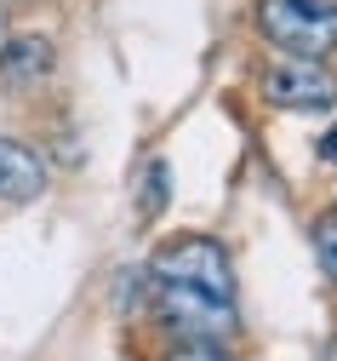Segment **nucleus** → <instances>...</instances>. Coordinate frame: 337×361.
Listing matches in <instances>:
<instances>
[{
	"instance_id": "6e6552de",
	"label": "nucleus",
	"mask_w": 337,
	"mask_h": 361,
	"mask_svg": "<svg viewBox=\"0 0 337 361\" xmlns=\"http://www.w3.org/2000/svg\"><path fill=\"white\" fill-rule=\"evenodd\" d=\"M314 258H320V269H326V281L337 287V212L314 218Z\"/></svg>"
},
{
	"instance_id": "39448f33",
	"label": "nucleus",
	"mask_w": 337,
	"mask_h": 361,
	"mask_svg": "<svg viewBox=\"0 0 337 361\" xmlns=\"http://www.w3.org/2000/svg\"><path fill=\"white\" fill-rule=\"evenodd\" d=\"M40 195H46V161L23 138H0V201L6 207H29Z\"/></svg>"
},
{
	"instance_id": "f03ea898",
	"label": "nucleus",
	"mask_w": 337,
	"mask_h": 361,
	"mask_svg": "<svg viewBox=\"0 0 337 361\" xmlns=\"http://www.w3.org/2000/svg\"><path fill=\"white\" fill-rule=\"evenodd\" d=\"M149 281H172V287H195L206 298H229L234 304V269L229 252L206 235H177L149 258Z\"/></svg>"
},
{
	"instance_id": "0eeeda50",
	"label": "nucleus",
	"mask_w": 337,
	"mask_h": 361,
	"mask_svg": "<svg viewBox=\"0 0 337 361\" xmlns=\"http://www.w3.org/2000/svg\"><path fill=\"white\" fill-rule=\"evenodd\" d=\"M166 190H172L166 161H149V166H143V195H137V212H143V218H160V212H166Z\"/></svg>"
},
{
	"instance_id": "423d86ee",
	"label": "nucleus",
	"mask_w": 337,
	"mask_h": 361,
	"mask_svg": "<svg viewBox=\"0 0 337 361\" xmlns=\"http://www.w3.org/2000/svg\"><path fill=\"white\" fill-rule=\"evenodd\" d=\"M52 40L46 35H23V40H6V52H0V80L12 86V92H23V86L46 80L52 75Z\"/></svg>"
},
{
	"instance_id": "f257e3e1",
	"label": "nucleus",
	"mask_w": 337,
	"mask_h": 361,
	"mask_svg": "<svg viewBox=\"0 0 337 361\" xmlns=\"http://www.w3.org/2000/svg\"><path fill=\"white\" fill-rule=\"evenodd\" d=\"M257 29L286 58H326V52H337V6L331 0H263L257 6Z\"/></svg>"
},
{
	"instance_id": "9b49d317",
	"label": "nucleus",
	"mask_w": 337,
	"mask_h": 361,
	"mask_svg": "<svg viewBox=\"0 0 337 361\" xmlns=\"http://www.w3.org/2000/svg\"><path fill=\"white\" fill-rule=\"evenodd\" d=\"M0 52H6V23H0Z\"/></svg>"
},
{
	"instance_id": "1a4fd4ad",
	"label": "nucleus",
	"mask_w": 337,
	"mask_h": 361,
	"mask_svg": "<svg viewBox=\"0 0 337 361\" xmlns=\"http://www.w3.org/2000/svg\"><path fill=\"white\" fill-rule=\"evenodd\" d=\"M166 361H229V350H223V344H212V338H183Z\"/></svg>"
},
{
	"instance_id": "7ed1b4c3",
	"label": "nucleus",
	"mask_w": 337,
	"mask_h": 361,
	"mask_svg": "<svg viewBox=\"0 0 337 361\" xmlns=\"http://www.w3.org/2000/svg\"><path fill=\"white\" fill-rule=\"evenodd\" d=\"M263 98L286 115H320L337 109V75L320 58H280L263 75Z\"/></svg>"
},
{
	"instance_id": "9d476101",
	"label": "nucleus",
	"mask_w": 337,
	"mask_h": 361,
	"mask_svg": "<svg viewBox=\"0 0 337 361\" xmlns=\"http://www.w3.org/2000/svg\"><path fill=\"white\" fill-rule=\"evenodd\" d=\"M314 149H320V161H326V166H337V126H331V132H326V138H320V144H314Z\"/></svg>"
},
{
	"instance_id": "20e7f679",
	"label": "nucleus",
	"mask_w": 337,
	"mask_h": 361,
	"mask_svg": "<svg viewBox=\"0 0 337 361\" xmlns=\"http://www.w3.org/2000/svg\"><path fill=\"white\" fill-rule=\"evenodd\" d=\"M149 298L160 310V322L177 327L183 338H212L223 344L234 333V304L229 298H206L195 287H172V281H149Z\"/></svg>"
}]
</instances>
